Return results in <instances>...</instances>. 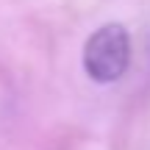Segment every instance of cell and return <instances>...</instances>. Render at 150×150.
<instances>
[{
	"label": "cell",
	"instance_id": "1",
	"mask_svg": "<svg viewBox=\"0 0 150 150\" xmlns=\"http://www.w3.org/2000/svg\"><path fill=\"white\" fill-rule=\"evenodd\" d=\"M131 39L122 25H103L83 45V70L97 83H114L128 70Z\"/></svg>",
	"mask_w": 150,
	"mask_h": 150
}]
</instances>
